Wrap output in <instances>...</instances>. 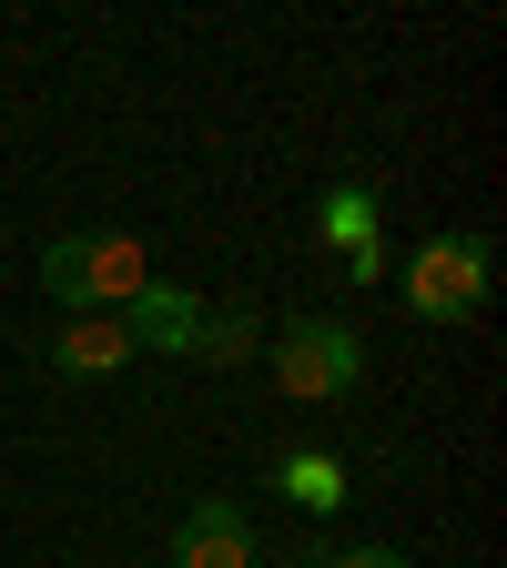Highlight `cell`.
<instances>
[{
    "label": "cell",
    "mask_w": 507,
    "mask_h": 568,
    "mask_svg": "<svg viewBox=\"0 0 507 568\" xmlns=\"http://www.w3.org/2000/svg\"><path fill=\"white\" fill-rule=\"evenodd\" d=\"M193 355H213V366H244V355H264V325H254L244 305H234V315H203Z\"/></svg>",
    "instance_id": "obj_9"
},
{
    "label": "cell",
    "mask_w": 507,
    "mask_h": 568,
    "mask_svg": "<svg viewBox=\"0 0 507 568\" xmlns=\"http://www.w3.org/2000/svg\"><path fill=\"white\" fill-rule=\"evenodd\" d=\"M406 305H416L426 325H467V315L487 305V234H437V244H416Z\"/></svg>",
    "instance_id": "obj_3"
},
{
    "label": "cell",
    "mask_w": 507,
    "mask_h": 568,
    "mask_svg": "<svg viewBox=\"0 0 507 568\" xmlns=\"http://www.w3.org/2000/svg\"><path fill=\"white\" fill-rule=\"evenodd\" d=\"M325 568H416L406 548H345V558H325Z\"/></svg>",
    "instance_id": "obj_10"
},
{
    "label": "cell",
    "mask_w": 507,
    "mask_h": 568,
    "mask_svg": "<svg viewBox=\"0 0 507 568\" xmlns=\"http://www.w3.org/2000/svg\"><path fill=\"white\" fill-rule=\"evenodd\" d=\"M173 568H254V518L234 497H193L173 528Z\"/></svg>",
    "instance_id": "obj_5"
},
{
    "label": "cell",
    "mask_w": 507,
    "mask_h": 568,
    "mask_svg": "<svg viewBox=\"0 0 507 568\" xmlns=\"http://www.w3.org/2000/svg\"><path fill=\"white\" fill-rule=\"evenodd\" d=\"M122 325H132V345H153V355H193V335H203V295L153 274V284L122 305Z\"/></svg>",
    "instance_id": "obj_6"
},
{
    "label": "cell",
    "mask_w": 507,
    "mask_h": 568,
    "mask_svg": "<svg viewBox=\"0 0 507 568\" xmlns=\"http://www.w3.org/2000/svg\"><path fill=\"white\" fill-rule=\"evenodd\" d=\"M264 366H274V386L295 406H345L355 386H366V335L335 325V315H284L264 335Z\"/></svg>",
    "instance_id": "obj_2"
},
{
    "label": "cell",
    "mask_w": 507,
    "mask_h": 568,
    "mask_svg": "<svg viewBox=\"0 0 507 568\" xmlns=\"http://www.w3.org/2000/svg\"><path fill=\"white\" fill-rule=\"evenodd\" d=\"M142 284H153V244L122 234V224H82V234L41 244V295L61 315H122Z\"/></svg>",
    "instance_id": "obj_1"
},
{
    "label": "cell",
    "mask_w": 507,
    "mask_h": 568,
    "mask_svg": "<svg viewBox=\"0 0 507 568\" xmlns=\"http://www.w3.org/2000/svg\"><path fill=\"white\" fill-rule=\"evenodd\" d=\"M284 487H295V508H345V457H325V447H305V457H284Z\"/></svg>",
    "instance_id": "obj_8"
},
{
    "label": "cell",
    "mask_w": 507,
    "mask_h": 568,
    "mask_svg": "<svg viewBox=\"0 0 507 568\" xmlns=\"http://www.w3.org/2000/svg\"><path fill=\"white\" fill-rule=\"evenodd\" d=\"M315 234L345 254V274H355V284H376V274H386V213H376V193H366V183H335V193L315 203Z\"/></svg>",
    "instance_id": "obj_4"
},
{
    "label": "cell",
    "mask_w": 507,
    "mask_h": 568,
    "mask_svg": "<svg viewBox=\"0 0 507 568\" xmlns=\"http://www.w3.org/2000/svg\"><path fill=\"white\" fill-rule=\"evenodd\" d=\"M132 355H142V345H132V325H122V315H71V325L51 335V366H61L71 386H92V376H122Z\"/></svg>",
    "instance_id": "obj_7"
}]
</instances>
